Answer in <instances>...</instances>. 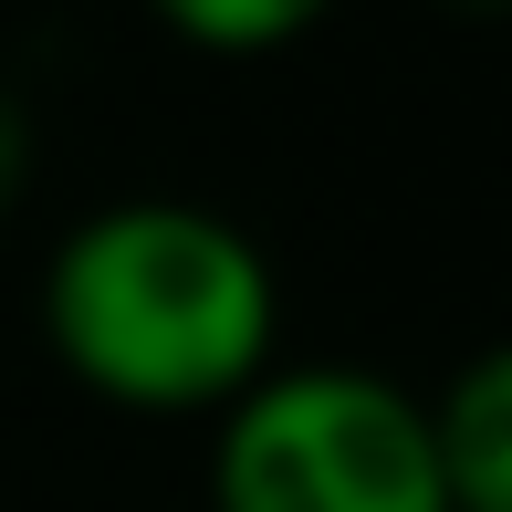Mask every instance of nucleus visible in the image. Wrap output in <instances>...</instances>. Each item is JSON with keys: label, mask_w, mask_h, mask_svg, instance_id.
I'll return each instance as SVG.
<instances>
[{"label": "nucleus", "mask_w": 512, "mask_h": 512, "mask_svg": "<svg viewBox=\"0 0 512 512\" xmlns=\"http://www.w3.org/2000/svg\"><path fill=\"white\" fill-rule=\"evenodd\" d=\"M220 512H450L429 398L377 366H262L209 439Z\"/></svg>", "instance_id": "2"}, {"label": "nucleus", "mask_w": 512, "mask_h": 512, "mask_svg": "<svg viewBox=\"0 0 512 512\" xmlns=\"http://www.w3.org/2000/svg\"><path fill=\"white\" fill-rule=\"evenodd\" d=\"M324 11H335V0H157V21H168L178 42H199V53H283Z\"/></svg>", "instance_id": "4"}, {"label": "nucleus", "mask_w": 512, "mask_h": 512, "mask_svg": "<svg viewBox=\"0 0 512 512\" xmlns=\"http://www.w3.org/2000/svg\"><path fill=\"white\" fill-rule=\"evenodd\" d=\"M429 450H439V502L450 512H512V335L481 345L429 398Z\"/></svg>", "instance_id": "3"}, {"label": "nucleus", "mask_w": 512, "mask_h": 512, "mask_svg": "<svg viewBox=\"0 0 512 512\" xmlns=\"http://www.w3.org/2000/svg\"><path fill=\"white\" fill-rule=\"evenodd\" d=\"M21 178H32V115H21V105H0V199H11Z\"/></svg>", "instance_id": "5"}, {"label": "nucleus", "mask_w": 512, "mask_h": 512, "mask_svg": "<svg viewBox=\"0 0 512 512\" xmlns=\"http://www.w3.org/2000/svg\"><path fill=\"white\" fill-rule=\"evenodd\" d=\"M272 262L199 199H115L42 262V335L63 377L147 418H220L272 366Z\"/></svg>", "instance_id": "1"}, {"label": "nucleus", "mask_w": 512, "mask_h": 512, "mask_svg": "<svg viewBox=\"0 0 512 512\" xmlns=\"http://www.w3.org/2000/svg\"><path fill=\"white\" fill-rule=\"evenodd\" d=\"M450 11H512V0H450Z\"/></svg>", "instance_id": "6"}]
</instances>
